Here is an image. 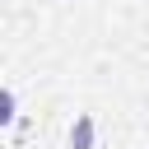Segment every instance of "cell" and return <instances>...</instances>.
Listing matches in <instances>:
<instances>
[{
	"label": "cell",
	"mask_w": 149,
	"mask_h": 149,
	"mask_svg": "<svg viewBox=\"0 0 149 149\" xmlns=\"http://www.w3.org/2000/svg\"><path fill=\"white\" fill-rule=\"evenodd\" d=\"M93 140H98V121H93L88 112H79L74 126H70V135H65V144H70V149H93Z\"/></svg>",
	"instance_id": "obj_1"
},
{
	"label": "cell",
	"mask_w": 149,
	"mask_h": 149,
	"mask_svg": "<svg viewBox=\"0 0 149 149\" xmlns=\"http://www.w3.org/2000/svg\"><path fill=\"white\" fill-rule=\"evenodd\" d=\"M14 121H19V98L0 84V126H14Z\"/></svg>",
	"instance_id": "obj_2"
}]
</instances>
